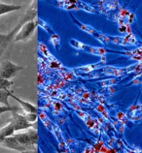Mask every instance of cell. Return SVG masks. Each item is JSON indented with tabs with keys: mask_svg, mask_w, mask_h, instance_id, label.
Masks as SVG:
<instances>
[{
	"mask_svg": "<svg viewBox=\"0 0 142 153\" xmlns=\"http://www.w3.org/2000/svg\"><path fill=\"white\" fill-rule=\"evenodd\" d=\"M36 15H37V8H36V1H34L33 4L29 7V9L26 12V14L23 15V17L20 19L18 25L15 26V28H13L7 34H0V61H1L3 54L7 51L8 48L11 46L12 42H14L15 35L17 34L20 28L26 22L34 19L36 18Z\"/></svg>",
	"mask_w": 142,
	"mask_h": 153,
	"instance_id": "1",
	"label": "cell"
},
{
	"mask_svg": "<svg viewBox=\"0 0 142 153\" xmlns=\"http://www.w3.org/2000/svg\"><path fill=\"white\" fill-rule=\"evenodd\" d=\"M69 44L72 48H74L76 50L82 51L85 52H89L91 54L95 55H99V56H105V54L109 53V52H113V53H118V54H124V55H129L131 53V51H112L108 50L106 48H97V47H92L88 46L86 44L78 41V40L71 39L69 41Z\"/></svg>",
	"mask_w": 142,
	"mask_h": 153,
	"instance_id": "2",
	"label": "cell"
},
{
	"mask_svg": "<svg viewBox=\"0 0 142 153\" xmlns=\"http://www.w3.org/2000/svg\"><path fill=\"white\" fill-rule=\"evenodd\" d=\"M17 140L26 148L27 151L36 150L38 142V134L36 130H28L24 133H18V134H13Z\"/></svg>",
	"mask_w": 142,
	"mask_h": 153,
	"instance_id": "3",
	"label": "cell"
},
{
	"mask_svg": "<svg viewBox=\"0 0 142 153\" xmlns=\"http://www.w3.org/2000/svg\"><path fill=\"white\" fill-rule=\"evenodd\" d=\"M36 26H37V22H34V19L26 22L19 29L17 34L15 35L14 42H20V41L26 42V41H28V40L32 37V35L34 34Z\"/></svg>",
	"mask_w": 142,
	"mask_h": 153,
	"instance_id": "4",
	"label": "cell"
},
{
	"mask_svg": "<svg viewBox=\"0 0 142 153\" xmlns=\"http://www.w3.org/2000/svg\"><path fill=\"white\" fill-rule=\"evenodd\" d=\"M70 17L73 19V22H75V25L78 26L80 29H82L83 31L87 32V33H89V34H91L92 36H94V37L98 40V41L101 44H104V45H106V44L110 43V37H109V36L105 35L103 33H101V32H99V31H97L95 28H94V27L91 26V25H85V23L79 22L78 19L73 17L72 15H70Z\"/></svg>",
	"mask_w": 142,
	"mask_h": 153,
	"instance_id": "5",
	"label": "cell"
},
{
	"mask_svg": "<svg viewBox=\"0 0 142 153\" xmlns=\"http://www.w3.org/2000/svg\"><path fill=\"white\" fill-rule=\"evenodd\" d=\"M23 68V66L16 65L9 60H2L0 61V76L4 79H10L14 78Z\"/></svg>",
	"mask_w": 142,
	"mask_h": 153,
	"instance_id": "6",
	"label": "cell"
},
{
	"mask_svg": "<svg viewBox=\"0 0 142 153\" xmlns=\"http://www.w3.org/2000/svg\"><path fill=\"white\" fill-rule=\"evenodd\" d=\"M8 122L13 125L16 132L24 130V129H28L32 126V124L29 121H27L26 118L24 117V115L18 114V111H13V115L8 120Z\"/></svg>",
	"mask_w": 142,
	"mask_h": 153,
	"instance_id": "7",
	"label": "cell"
},
{
	"mask_svg": "<svg viewBox=\"0 0 142 153\" xmlns=\"http://www.w3.org/2000/svg\"><path fill=\"white\" fill-rule=\"evenodd\" d=\"M59 8L64 10H67V11H70V10H84L86 12H89V13H96V11L95 10L94 7H92L91 5L89 4L85 3L83 1L79 0L78 2H75V3H65V2H60L59 3L58 5Z\"/></svg>",
	"mask_w": 142,
	"mask_h": 153,
	"instance_id": "8",
	"label": "cell"
},
{
	"mask_svg": "<svg viewBox=\"0 0 142 153\" xmlns=\"http://www.w3.org/2000/svg\"><path fill=\"white\" fill-rule=\"evenodd\" d=\"M0 146L4 147V148H9V149H13L16 151H19V152L27 151L26 148L23 146H22L13 135L7 137V138L4 139L2 142H0Z\"/></svg>",
	"mask_w": 142,
	"mask_h": 153,
	"instance_id": "9",
	"label": "cell"
},
{
	"mask_svg": "<svg viewBox=\"0 0 142 153\" xmlns=\"http://www.w3.org/2000/svg\"><path fill=\"white\" fill-rule=\"evenodd\" d=\"M10 97L14 98L16 101H18L20 103V105H21L22 108L26 112H32V114H37V108H36L35 106H33V105H31L30 103H28V102L23 101L22 99H20V98L17 97V96H15L13 93H12V92H11V94H10Z\"/></svg>",
	"mask_w": 142,
	"mask_h": 153,
	"instance_id": "10",
	"label": "cell"
},
{
	"mask_svg": "<svg viewBox=\"0 0 142 153\" xmlns=\"http://www.w3.org/2000/svg\"><path fill=\"white\" fill-rule=\"evenodd\" d=\"M21 9H22V6H20V5H13V4H6V3L0 2V16L11 13V12H14V11H19Z\"/></svg>",
	"mask_w": 142,
	"mask_h": 153,
	"instance_id": "11",
	"label": "cell"
},
{
	"mask_svg": "<svg viewBox=\"0 0 142 153\" xmlns=\"http://www.w3.org/2000/svg\"><path fill=\"white\" fill-rule=\"evenodd\" d=\"M15 132L16 131H15L13 125L8 122L6 126H4L3 128L0 129V142H2V140L5 138H7V137L12 136Z\"/></svg>",
	"mask_w": 142,
	"mask_h": 153,
	"instance_id": "12",
	"label": "cell"
},
{
	"mask_svg": "<svg viewBox=\"0 0 142 153\" xmlns=\"http://www.w3.org/2000/svg\"><path fill=\"white\" fill-rule=\"evenodd\" d=\"M11 92L8 89H0V104L5 105V106H10L8 99L10 97Z\"/></svg>",
	"mask_w": 142,
	"mask_h": 153,
	"instance_id": "13",
	"label": "cell"
},
{
	"mask_svg": "<svg viewBox=\"0 0 142 153\" xmlns=\"http://www.w3.org/2000/svg\"><path fill=\"white\" fill-rule=\"evenodd\" d=\"M105 64V56L102 57L101 61H99L97 64H91V65H87V66H84V67H81L78 68L80 71H84V72H89V71H92V70H95V68H98L101 65Z\"/></svg>",
	"mask_w": 142,
	"mask_h": 153,
	"instance_id": "14",
	"label": "cell"
},
{
	"mask_svg": "<svg viewBox=\"0 0 142 153\" xmlns=\"http://www.w3.org/2000/svg\"><path fill=\"white\" fill-rule=\"evenodd\" d=\"M20 108L17 106H5V105H1L0 106V114H4V112H8V111H19Z\"/></svg>",
	"mask_w": 142,
	"mask_h": 153,
	"instance_id": "15",
	"label": "cell"
},
{
	"mask_svg": "<svg viewBox=\"0 0 142 153\" xmlns=\"http://www.w3.org/2000/svg\"><path fill=\"white\" fill-rule=\"evenodd\" d=\"M11 85H13V82L12 80L4 79L0 76V89H8Z\"/></svg>",
	"mask_w": 142,
	"mask_h": 153,
	"instance_id": "16",
	"label": "cell"
},
{
	"mask_svg": "<svg viewBox=\"0 0 142 153\" xmlns=\"http://www.w3.org/2000/svg\"><path fill=\"white\" fill-rule=\"evenodd\" d=\"M24 117L26 118L27 121H29L30 123H33L36 121L37 119V114H32V112H26V114H23Z\"/></svg>",
	"mask_w": 142,
	"mask_h": 153,
	"instance_id": "17",
	"label": "cell"
},
{
	"mask_svg": "<svg viewBox=\"0 0 142 153\" xmlns=\"http://www.w3.org/2000/svg\"><path fill=\"white\" fill-rule=\"evenodd\" d=\"M59 1H60V2H62V1H64V0H59Z\"/></svg>",
	"mask_w": 142,
	"mask_h": 153,
	"instance_id": "18",
	"label": "cell"
}]
</instances>
